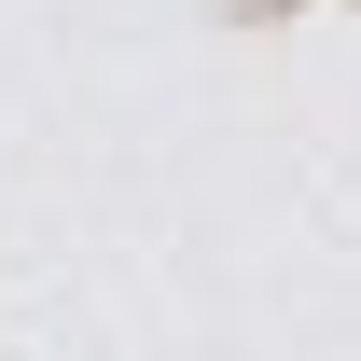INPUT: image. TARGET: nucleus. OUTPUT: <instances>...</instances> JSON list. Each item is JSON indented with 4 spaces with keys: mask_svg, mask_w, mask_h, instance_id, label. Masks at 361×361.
<instances>
[]
</instances>
